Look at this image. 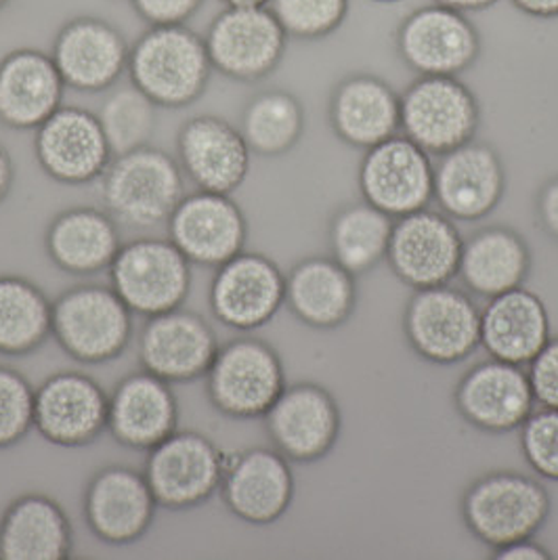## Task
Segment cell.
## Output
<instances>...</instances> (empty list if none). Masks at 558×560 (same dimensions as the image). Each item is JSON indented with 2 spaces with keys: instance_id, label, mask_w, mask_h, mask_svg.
<instances>
[{
  "instance_id": "6da1fadb",
  "label": "cell",
  "mask_w": 558,
  "mask_h": 560,
  "mask_svg": "<svg viewBox=\"0 0 558 560\" xmlns=\"http://www.w3.org/2000/svg\"><path fill=\"white\" fill-rule=\"evenodd\" d=\"M130 80L160 107L196 102L210 78L206 43L185 26H153L128 57Z\"/></svg>"
},
{
  "instance_id": "7a4b0ae2",
  "label": "cell",
  "mask_w": 558,
  "mask_h": 560,
  "mask_svg": "<svg viewBox=\"0 0 558 560\" xmlns=\"http://www.w3.org/2000/svg\"><path fill=\"white\" fill-rule=\"evenodd\" d=\"M550 509L546 487L514 470L483 475L462 498L466 529L491 550L542 532Z\"/></svg>"
},
{
  "instance_id": "3957f363",
  "label": "cell",
  "mask_w": 558,
  "mask_h": 560,
  "mask_svg": "<svg viewBox=\"0 0 558 560\" xmlns=\"http://www.w3.org/2000/svg\"><path fill=\"white\" fill-rule=\"evenodd\" d=\"M102 191L109 217L135 230L168 223L185 198L181 166L150 145L116 155L103 173Z\"/></svg>"
},
{
  "instance_id": "277c9868",
  "label": "cell",
  "mask_w": 558,
  "mask_h": 560,
  "mask_svg": "<svg viewBox=\"0 0 558 560\" xmlns=\"http://www.w3.org/2000/svg\"><path fill=\"white\" fill-rule=\"evenodd\" d=\"M53 336L82 363L123 355L132 338V311L105 285H78L53 303Z\"/></svg>"
},
{
  "instance_id": "5b68a950",
  "label": "cell",
  "mask_w": 558,
  "mask_h": 560,
  "mask_svg": "<svg viewBox=\"0 0 558 560\" xmlns=\"http://www.w3.org/2000/svg\"><path fill=\"white\" fill-rule=\"evenodd\" d=\"M402 128L429 155H443L477 139L479 97L457 77H425L402 97Z\"/></svg>"
},
{
  "instance_id": "8992f818",
  "label": "cell",
  "mask_w": 558,
  "mask_h": 560,
  "mask_svg": "<svg viewBox=\"0 0 558 560\" xmlns=\"http://www.w3.org/2000/svg\"><path fill=\"white\" fill-rule=\"evenodd\" d=\"M206 381L212 406L235 420L265 418L288 386L278 351L258 338L219 347Z\"/></svg>"
},
{
  "instance_id": "52a82bcc",
  "label": "cell",
  "mask_w": 558,
  "mask_h": 560,
  "mask_svg": "<svg viewBox=\"0 0 558 560\" xmlns=\"http://www.w3.org/2000/svg\"><path fill=\"white\" fill-rule=\"evenodd\" d=\"M407 345L437 365H452L473 355L481 345V311L462 290L445 285L411 294L404 313Z\"/></svg>"
},
{
  "instance_id": "ba28073f",
  "label": "cell",
  "mask_w": 558,
  "mask_h": 560,
  "mask_svg": "<svg viewBox=\"0 0 558 560\" xmlns=\"http://www.w3.org/2000/svg\"><path fill=\"white\" fill-rule=\"evenodd\" d=\"M189 265L171 240L141 237L118 250L109 267L112 288L132 313L162 315L185 303L191 288Z\"/></svg>"
},
{
  "instance_id": "9c48e42d",
  "label": "cell",
  "mask_w": 558,
  "mask_h": 560,
  "mask_svg": "<svg viewBox=\"0 0 558 560\" xmlns=\"http://www.w3.org/2000/svg\"><path fill=\"white\" fill-rule=\"evenodd\" d=\"M225 466L228 456L206 434L175 431L148 452L143 475L158 506L187 510L221 489Z\"/></svg>"
},
{
  "instance_id": "30bf717a",
  "label": "cell",
  "mask_w": 558,
  "mask_h": 560,
  "mask_svg": "<svg viewBox=\"0 0 558 560\" xmlns=\"http://www.w3.org/2000/svg\"><path fill=\"white\" fill-rule=\"evenodd\" d=\"M263 420L279 454L301 464L326 458L342 431L334 395L315 383L286 386Z\"/></svg>"
},
{
  "instance_id": "8fae6325",
  "label": "cell",
  "mask_w": 558,
  "mask_h": 560,
  "mask_svg": "<svg viewBox=\"0 0 558 560\" xmlns=\"http://www.w3.org/2000/svg\"><path fill=\"white\" fill-rule=\"evenodd\" d=\"M286 30L267 4L228 7L208 30L206 49L212 68L235 80H258L278 68Z\"/></svg>"
},
{
  "instance_id": "7c38bea8",
  "label": "cell",
  "mask_w": 558,
  "mask_h": 560,
  "mask_svg": "<svg viewBox=\"0 0 558 560\" xmlns=\"http://www.w3.org/2000/svg\"><path fill=\"white\" fill-rule=\"evenodd\" d=\"M359 187L368 205L391 219L425 210L434 194L431 158L407 137H391L368 150L359 168Z\"/></svg>"
},
{
  "instance_id": "4fadbf2b",
  "label": "cell",
  "mask_w": 558,
  "mask_h": 560,
  "mask_svg": "<svg viewBox=\"0 0 558 560\" xmlns=\"http://www.w3.org/2000/svg\"><path fill=\"white\" fill-rule=\"evenodd\" d=\"M462 246L454 221L425 208L397 219L386 260L407 288H434L456 278Z\"/></svg>"
},
{
  "instance_id": "5bb4252c",
  "label": "cell",
  "mask_w": 558,
  "mask_h": 560,
  "mask_svg": "<svg viewBox=\"0 0 558 560\" xmlns=\"http://www.w3.org/2000/svg\"><path fill=\"white\" fill-rule=\"evenodd\" d=\"M283 305L286 276L271 258L242 250L217 267L210 285V306L223 326L240 331L258 330Z\"/></svg>"
},
{
  "instance_id": "9a60e30c",
  "label": "cell",
  "mask_w": 558,
  "mask_h": 560,
  "mask_svg": "<svg viewBox=\"0 0 558 560\" xmlns=\"http://www.w3.org/2000/svg\"><path fill=\"white\" fill-rule=\"evenodd\" d=\"M432 198L456 221L475 223L489 217L507 194V168L498 150L473 139L439 155Z\"/></svg>"
},
{
  "instance_id": "2e32d148",
  "label": "cell",
  "mask_w": 558,
  "mask_h": 560,
  "mask_svg": "<svg viewBox=\"0 0 558 560\" xmlns=\"http://www.w3.org/2000/svg\"><path fill=\"white\" fill-rule=\"evenodd\" d=\"M109 420V397L91 376L57 372L36 388L34 429L59 447L95 443Z\"/></svg>"
},
{
  "instance_id": "e0dca14e",
  "label": "cell",
  "mask_w": 558,
  "mask_h": 560,
  "mask_svg": "<svg viewBox=\"0 0 558 560\" xmlns=\"http://www.w3.org/2000/svg\"><path fill=\"white\" fill-rule=\"evenodd\" d=\"M457 413L483 433H512L533 413V390L521 365L489 359L468 370L454 390Z\"/></svg>"
},
{
  "instance_id": "ac0fdd59",
  "label": "cell",
  "mask_w": 558,
  "mask_h": 560,
  "mask_svg": "<svg viewBox=\"0 0 558 560\" xmlns=\"http://www.w3.org/2000/svg\"><path fill=\"white\" fill-rule=\"evenodd\" d=\"M217 353L219 340L210 324L181 306L148 317L139 338L143 370L166 383H191L206 376Z\"/></svg>"
},
{
  "instance_id": "d6986e66",
  "label": "cell",
  "mask_w": 558,
  "mask_h": 560,
  "mask_svg": "<svg viewBox=\"0 0 558 560\" xmlns=\"http://www.w3.org/2000/svg\"><path fill=\"white\" fill-rule=\"evenodd\" d=\"M158 502L146 475L128 466L100 470L84 491V518L95 537L128 546L150 532Z\"/></svg>"
},
{
  "instance_id": "ffe728a7",
  "label": "cell",
  "mask_w": 558,
  "mask_h": 560,
  "mask_svg": "<svg viewBox=\"0 0 558 560\" xmlns=\"http://www.w3.org/2000/svg\"><path fill=\"white\" fill-rule=\"evenodd\" d=\"M221 495L233 516L248 525H274L294 500L290 459L278 450L254 447L228 458Z\"/></svg>"
},
{
  "instance_id": "44dd1931",
  "label": "cell",
  "mask_w": 558,
  "mask_h": 560,
  "mask_svg": "<svg viewBox=\"0 0 558 560\" xmlns=\"http://www.w3.org/2000/svg\"><path fill=\"white\" fill-rule=\"evenodd\" d=\"M168 233L189 262L217 269L244 250L248 225L229 196L200 189L181 200L168 219Z\"/></svg>"
},
{
  "instance_id": "7402d4cb",
  "label": "cell",
  "mask_w": 558,
  "mask_h": 560,
  "mask_svg": "<svg viewBox=\"0 0 558 560\" xmlns=\"http://www.w3.org/2000/svg\"><path fill=\"white\" fill-rule=\"evenodd\" d=\"M36 158L49 177L66 185H84L102 177L112 150L100 118L80 107H59L36 128Z\"/></svg>"
},
{
  "instance_id": "603a6c76",
  "label": "cell",
  "mask_w": 558,
  "mask_h": 560,
  "mask_svg": "<svg viewBox=\"0 0 558 560\" xmlns=\"http://www.w3.org/2000/svg\"><path fill=\"white\" fill-rule=\"evenodd\" d=\"M399 47L422 77H460L479 55V34L466 13L434 4L407 20Z\"/></svg>"
},
{
  "instance_id": "cb8c5ba5",
  "label": "cell",
  "mask_w": 558,
  "mask_h": 560,
  "mask_svg": "<svg viewBox=\"0 0 558 560\" xmlns=\"http://www.w3.org/2000/svg\"><path fill=\"white\" fill-rule=\"evenodd\" d=\"M181 168L212 194L235 191L251 171V148L244 135L217 116H196L178 132Z\"/></svg>"
},
{
  "instance_id": "d4e9b609",
  "label": "cell",
  "mask_w": 558,
  "mask_h": 560,
  "mask_svg": "<svg viewBox=\"0 0 558 560\" xmlns=\"http://www.w3.org/2000/svg\"><path fill=\"white\" fill-rule=\"evenodd\" d=\"M127 40L114 26L95 18H78L59 32L53 61L66 86L82 93L109 89L128 66Z\"/></svg>"
},
{
  "instance_id": "484cf974",
  "label": "cell",
  "mask_w": 558,
  "mask_h": 560,
  "mask_svg": "<svg viewBox=\"0 0 558 560\" xmlns=\"http://www.w3.org/2000/svg\"><path fill=\"white\" fill-rule=\"evenodd\" d=\"M178 404L171 383L143 370L130 374L109 397L107 429L130 450L150 452L177 431Z\"/></svg>"
},
{
  "instance_id": "4316f807",
  "label": "cell",
  "mask_w": 558,
  "mask_h": 560,
  "mask_svg": "<svg viewBox=\"0 0 558 560\" xmlns=\"http://www.w3.org/2000/svg\"><path fill=\"white\" fill-rule=\"evenodd\" d=\"M66 82L53 57L40 51H15L0 63V122L30 130L43 127L61 107Z\"/></svg>"
},
{
  "instance_id": "83f0119b",
  "label": "cell",
  "mask_w": 558,
  "mask_h": 560,
  "mask_svg": "<svg viewBox=\"0 0 558 560\" xmlns=\"http://www.w3.org/2000/svg\"><path fill=\"white\" fill-rule=\"evenodd\" d=\"M550 340V317L544 301L527 288L489 299L481 313V345L491 359L530 365Z\"/></svg>"
},
{
  "instance_id": "f1b7e54d",
  "label": "cell",
  "mask_w": 558,
  "mask_h": 560,
  "mask_svg": "<svg viewBox=\"0 0 558 560\" xmlns=\"http://www.w3.org/2000/svg\"><path fill=\"white\" fill-rule=\"evenodd\" d=\"M357 278L334 258L311 256L286 278V305L315 330L345 326L357 308Z\"/></svg>"
},
{
  "instance_id": "f546056e",
  "label": "cell",
  "mask_w": 558,
  "mask_h": 560,
  "mask_svg": "<svg viewBox=\"0 0 558 560\" xmlns=\"http://www.w3.org/2000/svg\"><path fill=\"white\" fill-rule=\"evenodd\" d=\"M72 544L68 514L47 495H22L0 518V560L70 559Z\"/></svg>"
},
{
  "instance_id": "4dcf8cb0",
  "label": "cell",
  "mask_w": 558,
  "mask_h": 560,
  "mask_svg": "<svg viewBox=\"0 0 558 560\" xmlns=\"http://www.w3.org/2000/svg\"><path fill=\"white\" fill-rule=\"evenodd\" d=\"M330 120L345 143L372 150L402 128V97L379 78H349L332 97Z\"/></svg>"
},
{
  "instance_id": "1f68e13d",
  "label": "cell",
  "mask_w": 558,
  "mask_h": 560,
  "mask_svg": "<svg viewBox=\"0 0 558 560\" xmlns=\"http://www.w3.org/2000/svg\"><path fill=\"white\" fill-rule=\"evenodd\" d=\"M530 244L510 228H483L464 240L457 276L470 292L483 299L521 288L530 278Z\"/></svg>"
},
{
  "instance_id": "d6a6232c",
  "label": "cell",
  "mask_w": 558,
  "mask_h": 560,
  "mask_svg": "<svg viewBox=\"0 0 558 560\" xmlns=\"http://www.w3.org/2000/svg\"><path fill=\"white\" fill-rule=\"evenodd\" d=\"M45 244L53 262L72 276L109 271L123 248L114 219L95 208H70L55 217Z\"/></svg>"
},
{
  "instance_id": "836d02e7",
  "label": "cell",
  "mask_w": 558,
  "mask_h": 560,
  "mask_svg": "<svg viewBox=\"0 0 558 560\" xmlns=\"http://www.w3.org/2000/svg\"><path fill=\"white\" fill-rule=\"evenodd\" d=\"M53 334V303L24 278L0 276V353H34Z\"/></svg>"
},
{
  "instance_id": "e575fe53",
  "label": "cell",
  "mask_w": 558,
  "mask_h": 560,
  "mask_svg": "<svg viewBox=\"0 0 558 560\" xmlns=\"http://www.w3.org/2000/svg\"><path fill=\"white\" fill-rule=\"evenodd\" d=\"M393 219L368 202L342 208L330 225L332 258L356 278L374 271L388 255Z\"/></svg>"
},
{
  "instance_id": "d590c367",
  "label": "cell",
  "mask_w": 558,
  "mask_h": 560,
  "mask_svg": "<svg viewBox=\"0 0 558 560\" xmlns=\"http://www.w3.org/2000/svg\"><path fill=\"white\" fill-rule=\"evenodd\" d=\"M305 128L301 102L286 91H267L248 103L242 118V135L258 155H283L290 152Z\"/></svg>"
},
{
  "instance_id": "8d00e7d4",
  "label": "cell",
  "mask_w": 558,
  "mask_h": 560,
  "mask_svg": "<svg viewBox=\"0 0 558 560\" xmlns=\"http://www.w3.org/2000/svg\"><path fill=\"white\" fill-rule=\"evenodd\" d=\"M155 103L132 82L116 89L102 105L100 125L114 155L150 145L155 128Z\"/></svg>"
},
{
  "instance_id": "74e56055",
  "label": "cell",
  "mask_w": 558,
  "mask_h": 560,
  "mask_svg": "<svg viewBox=\"0 0 558 560\" xmlns=\"http://www.w3.org/2000/svg\"><path fill=\"white\" fill-rule=\"evenodd\" d=\"M347 0H269L271 13L288 36L322 38L342 24Z\"/></svg>"
},
{
  "instance_id": "f35d334b",
  "label": "cell",
  "mask_w": 558,
  "mask_h": 560,
  "mask_svg": "<svg viewBox=\"0 0 558 560\" xmlns=\"http://www.w3.org/2000/svg\"><path fill=\"white\" fill-rule=\"evenodd\" d=\"M36 390L26 378L0 365V450L18 445L34 429Z\"/></svg>"
},
{
  "instance_id": "ab89813d",
  "label": "cell",
  "mask_w": 558,
  "mask_h": 560,
  "mask_svg": "<svg viewBox=\"0 0 558 560\" xmlns=\"http://www.w3.org/2000/svg\"><path fill=\"white\" fill-rule=\"evenodd\" d=\"M521 452L539 477L558 481V409L544 408L525 420Z\"/></svg>"
},
{
  "instance_id": "60d3db41",
  "label": "cell",
  "mask_w": 558,
  "mask_h": 560,
  "mask_svg": "<svg viewBox=\"0 0 558 560\" xmlns=\"http://www.w3.org/2000/svg\"><path fill=\"white\" fill-rule=\"evenodd\" d=\"M533 399L542 408L558 409V338H550L546 347L527 365Z\"/></svg>"
},
{
  "instance_id": "b9f144b4",
  "label": "cell",
  "mask_w": 558,
  "mask_h": 560,
  "mask_svg": "<svg viewBox=\"0 0 558 560\" xmlns=\"http://www.w3.org/2000/svg\"><path fill=\"white\" fill-rule=\"evenodd\" d=\"M135 11L152 26H183L202 0H130Z\"/></svg>"
},
{
  "instance_id": "7bdbcfd3",
  "label": "cell",
  "mask_w": 558,
  "mask_h": 560,
  "mask_svg": "<svg viewBox=\"0 0 558 560\" xmlns=\"http://www.w3.org/2000/svg\"><path fill=\"white\" fill-rule=\"evenodd\" d=\"M535 221L539 230L558 242V175L539 187L535 198Z\"/></svg>"
},
{
  "instance_id": "ee69618b",
  "label": "cell",
  "mask_w": 558,
  "mask_h": 560,
  "mask_svg": "<svg viewBox=\"0 0 558 560\" xmlns=\"http://www.w3.org/2000/svg\"><path fill=\"white\" fill-rule=\"evenodd\" d=\"M491 559L496 560H548L553 559L550 557V552L542 546V544H537V541H533V537H527V539H516V541H512V544H507V546H500V548H493L491 550Z\"/></svg>"
},
{
  "instance_id": "f6af8a7d",
  "label": "cell",
  "mask_w": 558,
  "mask_h": 560,
  "mask_svg": "<svg viewBox=\"0 0 558 560\" xmlns=\"http://www.w3.org/2000/svg\"><path fill=\"white\" fill-rule=\"evenodd\" d=\"M510 2L533 18H558V0H510Z\"/></svg>"
},
{
  "instance_id": "bcb514c9",
  "label": "cell",
  "mask_w": 558,
  "mask_h": 560,
  "mask_svg": "<svg viewBox=\"0 0 558 560\" xmlns=\"http://www.w3.org/2000/svg\"><path fill=\"white\" fill-rule=\"evenodd\" d=\"M13 162L9 158L7 150L0 145V202L9 196L11 185H13Z\"/></svg>"
},
{
  "instance_id": "7dc6e473",
  "label": "cell",
  "mask_w": 558,
  "mask_h": 560,
  "mask_svg": "<svg viewBox=\"0 0 558 560\" xmlns=\"http://www.w3.org/2000/svg\"><path fill=\"white\" fill-rule=\"evenodd\" d=\"M441 7H450L462 13H473V11H481L491 4H496L498 0H437Z\"/></svg>"
},
{
  "instance_id": "c3c4849f",
  "label": "cell",
  "mask_w": 558,
  "mask_h": 560,
  "mask_svg": "<svg viewBox=\"0 0 558 560\" xmlns=\"http://www.w3.org/2000/svg\"><path fill=\"white\" fill-rule=\"evenodd\" d=\"M228 7H263L269 4V0H221Z\"/></svg>"
},
{
  "instance_id": "681fc988",
  "label": "cell",
  "mask_w": 558,
  "mask_h": 560,
  "mask_svg": "<svg viewBox=\"0 0 558 560\" xmlns=\"http://www.w3.org/2000/svg\"><path fill=\"white\" fill-rule=\"evenodd\" d=\"M376 2H399V0H376Z\"/></svg>"
},
{
  "instance_id": "f907efd6",
  "label": "cell",
  "mask_w": 558,
  "mask_h": 560,
  "mask_svg": "<svg viewBox=\"0 0 558 560\" xmlns=\"http://www.w3.org/2000/svg\"><path fill=\"white\" fill-rule=\"evenodd\" d=\"M7 2H9V0H0V9H2Z\"/></svg>"
}]
</instances>
